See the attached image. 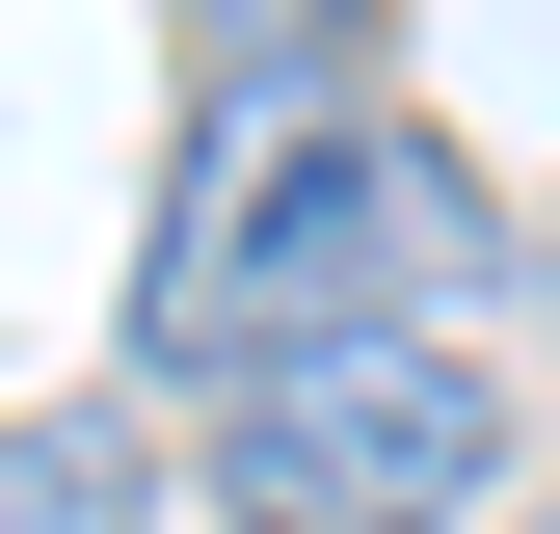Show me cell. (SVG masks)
Segmentation results:
<instances>
[{"instance_id": "7a4b0ae2", "label": "cell", "mask_w": 560, "mask_h": 534, "mask_svg": "<svg viewBox=\"0 0 560 534\" xmlns=\"http://www.w3.org/2000/svg\"><path fill=\"white\" fill-rule=\"evenodd\" d=\"M480 348H428V321H320V348H241V428L214 481L241 534H454L480 508Z\"/></svg>"}, {"instance_id": "3957f363", "label": "cell", "mask_w": 560, "mask_h": 534, "mask_svg": "<svg viewBox=\"0 0 560 534\" xmlns=\"http://www.w3.org/2000/svg\"><path fill=\"white\" fill-rule=\"evenodd\" d=\"M0 534H133V428H107V400L0 428Z\"/></svg>"}, {"instance_id": "6da1fadb", "label": "cell", "mask_w": 560, "mask_h": 534, "mask_svg": "<svg viewBox=\"0 0 560 534\" xmlns=\"http://www.w3.org/2000/svg\"><path fill=\"white\" fill-rule=\"evenodd\" d=\"M428 294H480V187L428 134H374V107H241L214 134V214L161 267V321L214 374L241 348H320V321H428Z\"/></svg>"}]
</instances>
